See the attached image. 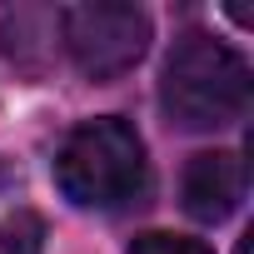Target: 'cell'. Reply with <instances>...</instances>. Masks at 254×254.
<instances>
[{"mask_svg": "<svg viewBox=\"0 0 254 254\" xmlns=\"http://www.w3.org/2000/svg\"><path fill=\"white\" fill-rule=\"evenodd\" d=\"M55 185L80 209H120L145 190V140L130 120L100 115L65 135L55 155Z\"/></svg>", "mask_w": 254, "mask_h": 254, "instance_id": "cell-2", "label": "cell"}, {"mask_svg": "<svg viewBox=\"0 0 254 254\" xmlns=\"http://www.w3.org/2000/svg\"><path fill=\"white\" fill-rule=\"evenodd\" d=\"M244 199V165L229 150H204L180 175V204L199 224H224Z\"/></svg>", "mask_w": 254, "mask_h": 254, "instance_id": "cell-4", "label": "cell"}, {"mask_svg": "<svg viewBox=\"0 0 254 254\" xmlns=\"http://www.w3.org/2000/svg\"><path fill=\"white\" fill-rule=\"evenodd\" d=\"M65 50L80 75L90 80H120L135 70L150 50V15L125 0H90L65 10Z\"/></svg>", "mask_w": 254, "mask_h": 254, "instance_id": "cell-3", "label": "cell"}, {"mask_svg": "<svg viewBox=\"0 0 254 254\" xmlns=\"http://www.w3.org/2000/svg\"><path fill=\"white\" fill-rule=\"evenodd\" d=\"M160 105L175 130H224L249 110V65L214 35H185L160 75Z\"/></svg>", "mask_w": 254, "mask_h": 254, "instance_id": "cell-1", "label": "cell"}, {"mask_svg": "<svg viewBox=\"0 0 254 254\" xmlns=\"http://www.w3.org/2000/svg\"><path fill=\"white\" fill-rule=\"evenodd\" d=\"M130 254H214L204 239H190V234H165V229H150L130 244Z\"/></svg>", "mask_w": 254, "mask_h": 254, "instance_id": "cell-6", "label": "cell"}, {"mask_svg": "<svg viewBox=\"0 0 254 254\" xmlns=\"http://www.w3.org/2000/svg\"><path fill=\"white\" fill-rule=\"evenodd\" d=\"M0 254H45V219L35 209H15L0 219Z\"/></svg>", "mask_w": 254, "mask_h": 254, "instance_id": "cell-5", "label": "cell"}]
</instances>
